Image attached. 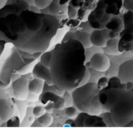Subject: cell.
<instances>
[{
    "mask_svg": "<svg viewBox=\"0 0 133 130\" xmlns=\"http://www.w3.org/2000/svg\"><path fill=\"white\" fill-rule=\"evenodd\" d=\"M88 113L84 112L80 113L73 123V127H84V122L85 117Z\"/></svg>",
    "mask_w": 133,
    "mask_h": 130,
    "instance_id": "83f0119b",
    "label": "cell"
},
{
    "mask_svg": "<svg viewBox=\"0 0 133 130\" xmlns=\"http://www.w3.org/2000/svg\"><path fill=\"white\" fill-rule=\"evenodd\" d=\"M29 81L27 78L22 77L16 80L12 85L13 93L16 98L24 100L28 95Z\"/></svg>",
    "mask_w": 133,
    "mask_h": 130,
    "instance_id": "9c48e42d",
    "label": "cell"
},
{
    "mask_svg": "<svg viewBox=\"0 0 133 130\" xmlns=\"http://www.w3.org/2000/svg\"><path fill=\"white\" fill-rule=\"evenodd\" d=\"M71 0H59V3L61 5H65L69 3Z\"/></svg>",
    "mask_w": 133,
    "mask_h": 130,
    "instance_id": "ab89813d",
    "label": "cell"
},
{
    "mask_svg": "<svg viewBox=\"0 0 133 130\" xmlns=\"http://www.w3.org/2000/svg\"><path fill=\"white\" fill-rule=\"evenodd\" d=\"M119 50L121 53L133 50V34L124 33L120 35Z\"/></svg>",
    "mask_w": 133,
    "mask_h": 130,
    "instance_id": "5bb4252c",
    "label": "cell"
},
{
    "mask_svg": "<svg viewBox=\"0 0 133 130\" xmlns=\"http://www.w3.org/2000/svg\"><path fill=\"white\" fill-rule=\"evenodd\" d=\"M14 113V106L11 101L6 99H0V117L3 121H8Z\"/></svg>",
    "mask_w": 133,
    "mask_h": 130,
    "instance_id": "4fadbf2b",
    "label": "cell"
},
{
    "mask_svg": "<svg viewBox=\"0 0 133 130\" xmlns=\"http://www.w3.org/2000/svg\"><path fill=\"white\" fill-rule=\"evenodd\" d=\"M110 30L105 28L103 29H94L90 33V41L92 46L103 48L106 45L109 39V32Z\"/></svg>",
    "mask_w": 133,
    "mask_h": 130,
    "instance_id": "30bf717a",
    "label": "cell"
},
{
    "mask_svg": "<svg viewBox=\"0 0 133 130\" xmlns=\"http://www.w3.org/2000/svg\"><path fill=\"white\" fill-rule=\"evenodd\" d=\"M106 28L120 34L124 29V24L121 16H112L106 25Z\"/></svg>",
    "mask_w": 133,
    "mask_h": 130,
    "instance_id": "9a60e30c",
    "label": "cell"
},
{
    "mask_svg": "<svg viewBox=\"0 0 133 130\" xmlns=\"http://www.w3.org/2000/svg\"><path fill=\"white\" fill-rule=\"evenodd\" d=\"M29 121L31 122H32L34 120V118L32 117H30L29 118Z\"/></svg>",
    "mask_w": 133,
    "mask_h": 130,
    "instance_id": "b9f144b4",
    "label": "cell"
},
{
    "mask_svg": "<svg viewBox=\"0 0 133 130\" xmlns=\"http://www.w3.org/2000/svg\"><path fill=\"white\" fill-rule=\"evenodd\" d=\"M44 82L43 80L35 77L29 80V92L35 95H40L43 92Z\"/></svg>",
    "mask_w": 133,
    "mask_h": 130,
    "instance_id": "d6986e66",
    "label": "cell"
},
{
    "mask_svg": "<svg viewBox=\"0 0 133 130\" xmlns=\"http://www.w3.org/2000/svg\"><path fill=\"white\" fill-rule=\"evenodd\" d=\"M102 52H103L102 48L95 46H92L90 47L85 48L86 62L89 61L91 57L96 53Z\"/></svg>",
    "mask_w": 133,
    "mask_h": 130,
    "instance_id": "603a6c76",
    "label": "cell"
},
{
    "mask_svg": "<svg viewBox=\"0 0 133 130\" xmlns=\"http://www.w3.org/2000/svg\"><path fill=\"white\" fill-rule=\"evenodd\" d=\"M103 111V109L99 100L98 95L94 96L92 100L89 114L99 116Z\"/></svg>",
    "mask_w": 133,
    "mask_h": 130,
    "instance_id": "44dd1931",
    "label": "cell"
},
{
    "mask_svg": "<svg viewBox=\"0 0 133 130\" xmlns=\"http://www.w3.org/2000/svg\"><path fill=\"white\" fill-rule=\"evenodd\" d=\"M123 89L118 88H105L99 91L98 97L103 110L110 112Z\"/></svg>",
    "mask_w": 133,
    "mask_h": 130,
    "instance_id": "5b68a950",
    "label": "cell"
},
{
    "mask_svg": "<svg viewBox=\"0 0 133 130\" xmlns=\"http://www.w3.org/2000/svg\"><path fill=\"white\" fill-rule=\"evenodd\" d=\"M68 6V4L61 5L59 0H53L48 7V9L50 14L52 15H67Z\"/></svg>",
    "mask_w": 133,
    "mask_h": 130,
    "instance_id": "ac0fdd59",
    "label": "cell"
},
{
    "mask_svg": "<svg viewBox=\"0 0 133 130\" xmlns=\"http://www.w3.org/2000/svg\"><path fill=\"white\" fill-rule=\"evenodd\" d=\"M99 91L96 83L88 82L72 91L73 103L81 112L89 114L92 100L98 94Z\"/></svg>",
    "mask_w": 133,
    "mask_h": 130,
    "instance_id": "277c9868",
    "label": "cell"
},
{
    "mask_svg": "<svg viewBox=\"0 0 133 130\" xmlns=\"http://www.w3.org/2000/svg\"><path fill=\"white\" fill-rule=\"evenodd\" d=\"M75 40L80 42L84 48L92 46L90 41V33L81 29H78L75 32Z\"/></svg>",
    "mask_w": 133,
    "mask_h": 130,
    "instance_id": "ffe728a7",
    "label": "cell"
},
{
    "mask_svg": "<svg viewBox=\"0 0 133 130\" xmlns=\"http://www.w3.org/2000/svg\"><path fill=\"white\" fill-rule=\"evenodd\" d=\"M124 24L129 22H133V13L127 11L123 15Z\"/></svg>",
    "mask_w": 133,
    "mask_h": 130,
    "instance_id": "8d00e7d4",
    "label": "cell"
},
{
    "mask_svg": "<svg viewBox=\"0 0 133 130\" xmlns=\"http://www.w3.org/2000/svg\"><path fill=\"white\" fill-rule=\"evenodd\" d=\"M45 113V108L43 106H36L33 109V115L37 117L40 116Z\"/></svg>",
    "mask_w": 133,
    "mask_h": 130,
    "instance_id": "d6a6232c",
    "label": "cell"
},
{
    "mask_svg": "<svg viewBox=\"0 0 133 130\" xmlns=\"http://www.w3.org/2000/svg\"><path fill=\"white\" fill-rule=\"evenodd\" d=\"M124 127H133V119L124 126Z\"/></svg>",
    "mask_w": 133,
    "mask_h": 130,
    "instance_id": "60d3db41",
    "label": "cell"
},
{
    "mask_svg": "<svg viewBox=\"0 0 133 130\" xmlns=\"http://www.w3.org/2000/svg\"><path fill=\"white\" fill-rule=\"evenodd\" d=\"M1 0H0V9H1V8H1Z\"/></svg>",
    "mask_w": 133,
    "mask_h": 130,
    "instance_id": "7bdbcfd3",
    "label": "cell"
},
{
    "mask_svg": "<svg viewBox=\"0 0 133 130\" xmlns=\"http://www.w3.org/2000/svg\"><path fill=\"white\" fill-rule=\"evenodd\" d=\"M89 61L91 67L102 72H105L109 69L111 64L109 57L103 52L96 53Z\"/></svg>",
    "mask_w": 133,
    "mask_h": 130,
    "instance_id": "8992f818",
    "label": "cell"
},
{
    "mask_svg": "<svg viewBox=\"0 0 133 130\" xmlns=\"http://www.w3.org/2000/svg\"><path fill=\"white\" fill-rule=\"evenodd\" d=\"M39 100L44 105L49 102L52 103L54 108L59 110L63 109L66 106V102L63 97L51 92L42 93L39 95Z\"/></svg>",
    "mask_w": 133,
    "mask_h": 130,
    "instance_id": "52a82bcc",
    "label": "cell"
},
{
    "mask_svg": "<svg viewBox=\"0 0 133 130\" xmlns=\"http://www.w3.org/2000/svg\"><path fill=\"white\" fill-rule=\"evenodd\" d=\"M32 74L34 77L44 81L48 84H53L50 68L43 65L39 61L34 66Z\"/></svg>",
    "mask_w": 133,
    "mask_h": 130,
    "instance_id": "8fae6325",
    "label": "cell"
},
{
    "mask_svg": "<svg viewBox=\"0 0 133 130\" xmlns=\"http://www.w3.org/2000/svg\"><path fill=\"white\" fill-rule=\"evenodd\" d=\"M24 1H29V0H24Z\"/></svg>",
    "mask_w": 133,
    "mask_h": 130,
    "instance_id": "ee69618b",
    "label": "cell"
},
{
    "mask_svg": "<svg viewBox=\"0 0 133 130\" xmlns=\"http://www.w3.org/2000/svg\"><path fill=\"white\" fill-rule=\"evenodd\" d=\"M65 113L66 116L70 118H75L77 116V109L74 107L70 106L67 107L65 109Z\"/></svg>",
    "mask_w": 133,
    "mask_h": 130,
    "instance_id": "4dcf8cb0",
    "label": "cell"
},
{
    "mask_svg": "<svg viewBox=\"0 0 133 130\" xmlns=\"http://www.w3.org/2000/svg\"><path fill=\"white\" fill-rule=\"evenodd\" d=\"M109 78L105 76H102L96 82L97 88L100 91L105 88L108 86Z\"/></svg>",
    "mask_w": 133,
    "mask_h": 130,
    "instance_id": "f1b7e54d",
    "label": "cell"
},
{
    "mask_svg": "<svg viewBox=\"0 0 133 130\" xmlns=\"http://www.w3.org/2000/svg\"><path fill=\"white\" fill-rule=\"evenodd\" d=\"M118 127H124L133 119V92L122 89L110 111Z\"/></svg>",
    "mask_w": 133,
    "mask_h": 130,
    "instance_id": "3957f363",
    "label": "cell"
},
{
    "mask_svg": "<svg viewBox=\"0 0 133 130\" xmlns=\"http://www.w3.org/2000/svg\"><path fill=\"white\" fill-rule=\"evenodd\" d=\"M53 0H34L35 6L40 10L48 7Z\"/></svg>",
    "mask_w": 133,
    "mask_h": 130,
    "instance_id": "f546056e",
    "label": "cell"
},
{
    "mask_svg": "<svg viewBox=\"0 0 133 130\" xmlns=\"http://www.w3.org/2000/svg\"><path fill=\"white\" fill-rule=\"evenodd\" d=\"M84 127H107L102 117L88 114L84 122Z\"/></svg>",
    "mask_w": 133,
    "mask_h": 130,
    "instance_id": "e0dca14e",
    "label": "cell"
},
{
    "mask_svg": "<svg viewBox=\"0 0 133 130\" xmlns=\"http://www.w3.org/2000/svg\"><path fill=\"white\" fill-rule=\"evenodd\" d=\"M88 68L89 70L90 75V78L88 82L96 83L100 78L105 75V72L98 71L93 69L91 67Z\"/></svg>",
    "mask_w": 133,
    "mask_h": 130,
    "instance_id": "cb8c5ba5",
    "label": "cell"
},
{
    "mask_svg": "<svg viewBox=\"0 0 133 130\" xmlns=\"http://www.w3.org/2000/svg\"><path fill=\"white\" fill-rule=\"evenodd\" d=\"M53 118L51 113L46 112L42 116L38 117L37 122L39 125L43 127H48L52 124Z\"/></svg>",
    "mask_w": 133,
    "mask_h": 130,
    "instance_id": "7402d4cb",
    "label": "cell"
},
{
    "mask_svg": "<svg viewBox=\"0 0 133 130\" xmlns=\"http://www.w3.org/2000/svg\"><path fill=\"white\" fill-rule=\"evenodd\" d=\"M100 116L102 118L103 120L106 125L107 127H117V126L114 122L112 119L110 112L106 111L105 113L101 114Z\"/></svg>",
    "mask_w": 133,
    "mask_h": 130,
    "instance_id": "4316f807",
    "label": "cell"
},
{
    "mask_svg": "<svg viewBox=\"0 0 133 130\" xmlns=\"http://www.w3.org/2000/svg\"><path fill=\"white\" fill-rule=\"evenodd\" d=\"M21 14L25 24V31L16 46L25 53L42 54L49 47L60 28V21L54 15L31 10L23 11Z\"/></svg>",
    "mask_w": 133,
    "mask_h": 130,
    "instance_id": "7a4b0ae2",
    "label": "cell"
},
{
    "mask_svg": "<svg viewBox=\"0 0 133 130\" xmlns=\"http://www.w3.org/2000/svg\"><path fill=\"white\" fill-rule=\"evenodd\" d=\"M127 11L124 7L123 0H107V14L112 16H121Z\"/></svg>",
    "mask_w": 133,
    "mask_h": 130,
    "instance_id": "7c38bea8",
    "label": "cell"
},
{
    "mask_svg": "<svg viewBox=\"0 0 133 130\" xmlns=\"http://www.w3.org/2000/svg\"><path fill=\"white\" fill-rule=\"evenodd\" d=\"M78 9L72 7L70 4L68 6L67 15L70 19H76L78 16Z\"/></svg>",
    "mask_w": 133,
    "mask_h": 130,
    "instance_id": "1f68e13d",
    "label": "cell"
},
{
    "mask_svg": "<svg viewBox=\"0 0 133 130\" xmlns=\"http://www.w3.org/2000/svg\"><path fill=\"white\" fill-rule=\"evenodd\" d=\"M50 70L53 84L64 92L81 86L88 68L85 48L75 39L58 43L53 49Z\"/></svg>",
    "mask_w": 133,
    "mask_h": 130,
    "instance_id": "6da1fadb",
    "label": "cell"
},
{
    "mask_svg": "<svg viewBox=\"0 0 133 130\" xmlns=\"http://www.w3.org/2000/svg\"><path fill=\"white\" fill-rule=\"evenodd\" d=\"M79 25L78 27L80 28V29L90 33H91L94 30L90 27L89 24L88 22L86 21L82 22Z\"/></svg>",
    "mask_w": 133,
    "mask_h": 130,
    "instance_id": "e575fe53",
    "label": "cell"
},
{
    "mask_svg": "<svg viewBox=\"0 0 133 130\" xmlns=\"http://www.w3.org/2000/svg\"><path fill=\"white\" fill-rule=\"evenodd\" d=\"M109 38L110 39H116L119 38L120 34L116 33L112 31H110L109 33Z\"/></svg>",
    "mask_w": 133,
    "mask_h": 130,
    "instance_id": "f35d334b",
    "label": "cell"
},
{
    "mask_svg": "<svg viewBox=\"0 0 133 130\" xmlns=\"http://www.w3.org/2000/svg\"><path fill=\"white\" fill-rule=\"evenodd\" d=\"M123 6L128 11L133 13V0H123Z\"/></svg>",
    "mask_w": 133,
    "mask_h": 130,
    "instance_id": "d590c367",
    "label": "cell"
},
{
    "mask_svg": "<svg viewBox=\"0 0 133 130\" xmlns=\"http://www.w3.org/2000/svg\"><path fill=\"white\" fill-rule=\"evenodd\" d=\"M45 92H51L58 95L62 96V95H64L66 92L59 89L54 84L52 85H49L45 82L44 81V86H43L42 93Z\"/></svg>",
    "mask_w": 133,
    "mask_h": 130,
    "instance_id": "d4e9b609",
    "label": "cell"
},
{
    "mask_svg": "<svg viewBox=\"0 0 133 130\" xmlns=\"http://www.w3.org/2000/svg\"><path fill=\"white\" fill-rule=\"evenodd\" d=\"M71 39H75V32L69 31L64 35L61 42H64Z\"/></svg>",
    "mask_w": 133,
    "mask_h": 130,
    "instance_id": "74e56055",
    "label": "cell"
},
{
    "mask_svg": "<svg viewBox=\"0 0 133 130\" xmlns=\"http://www.w3.org/2000/svg\"><path fill=\"white\" fill-rule=\"evenodd\" d=\"M52 50L45 51L40 56L39 62L48 67H50V62Z\"/></svg>",
    "mask_w": 133,
    "mask_h": 130,
    "instance_id": "484cf974",
    "label": "cell"
},
{
    "mask_svg": "<svg viewBox=\"0 0 133 130\" xmlns=\"http://www.w3.org/2000/svg\"><path fill=\"white\" fill-rule=\"evenodd\" d=\"M117 77L121 83H133V59L124 61L118 68Z\"/></svg>",
    "mask_w": 133,
    "mask_h": 130,
    "instance_id": "ba28073f",
    "label": "cell"
},
{
    "mask_svg": "<svg viewBox=\"0 0 133 130\" xmlns=\"http://www.w3.org/2000/svg\"><path fill=\"white\" fill-rule=\"evenodd\" d=\"M119 38L109 39L107 42L106 46L102 48L103 52L107 55L119 56L123 53L119 49Z\"/></svg>",
    "mask_w": 133,
    "mask_h": 130,
    "instance_id": "2e32d148",
    "label": "cell"
},
{
    "mask_svg": "<svg viewBox=\"0 0 133 130\" xmlns=\"http://www.w3.org/2000/svg\"><path fill=\"white\" fill-rule=\"evenodd\" d=\"M20 125V121L17 117L14 116L8 121V127H18Z\"/></svg>",
    "mask_w": 133,
    "mask_h": 130,
    "instance_id": "836d02e7",
    "label": "cell"
}]
</instances>
